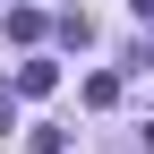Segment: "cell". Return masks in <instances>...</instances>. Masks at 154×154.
Listing matches in <instances>:
<instances>
[{
    "mask_svg": "<svg viewBox=\"0 0 154 154\" xmlns=\"http://www.w3.org/2000/svg\"><path fill=\"white\" fill-rule=\"evenodd\" d=\"M51 34H60L69 51H86V43H94V17H86V9H60V17H51Z\"/></svg>",
    "mask_w": 154,
    "mask_h": 154,
    "instance_id": "cell-1",
    "label": "cell"
},
{
    "mask_svg": "<svg viewBox=\"0 0 154 154\" xmlns=\"http://www.w3.org/2000/svg\"><path fill=\"white\" fill-rule=\"evenodd\" d=\"M51 86H60L51 60H26V69H17V94H51Z\"/></svg>",
    "mask_w": 154,
    "mask_h": 154,
    "instance_id": "cell-2",
    "label": "cell"
},
{
    "mask_svg": "<svg viewBox=\"0 0 154 154\" xmlns=\"http://www.w3.org/2000/svg\"><path fill=\"white\" fill-rule=\"evenodd\" d=\"M128 9H137V17H154V0H128Z\"/></svg>",
    "mask_w": 154,
    "mask_h": 154,
    "instance_id": "cell-3",
    "label": "cell"
}]
</instances>
